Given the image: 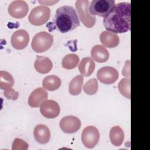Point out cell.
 <instances>
[{
  "mask_svg": "<svg viewBox=\"0 0 150 150\" xmlns=\"http://www.w3.org/2000/svg\"><path fill=\"white\" fill-rule=\"evenodd\" d=\"M83 82V77L82 75H78L74 77L69 83V93L73 96L79 95L81 91Z\"/></svg>",
  "mask_w": 150,
  "mask_h": 150,
  "instance_id": "44dd1931",
  "label": "cell"
},
{
  "mask_svg": "<svg viewBox=\"0 0 150 150\" xmlns=\"http://www.w3.org/2000/svg\"><path fill=\"white\" fill-rule=\"evenodd\" d=\"M14 84V79L12 76L6 71H0V88L6 90L12 88Z\"/></svg>",
  "mask_w": 150,
  "mask_h": 150,
  "instance_id": "603a6c76",
  "label": "cell"
},
{
  "mask_svg": "<svg viewBox=\"0 0 150 150\" xmlns=\"http://www.w3.org/2000/svg\"><path fill=\"white\" fill-rule=\"evenodd\" d=\"M100 139V133L98 129L93 125L86 127L81 134V141L87 148H93Z\"/></svg>",
  "mask_w": 150,
  "mask_h": 150,
  "instance_id": "52a82bcc",
  "label": "cell"
},
{
  "mask_svg": "<svg viewBox=\"0 0 150 150\" xmlns=\"http://www.w3.org/2000/svg\"><path fill=\"white\" fill-rule=\"evenodd\" d=\"M92 58L98 63H104L107 62L110 56V54L107 49L100 45L94 46L91 50Z\"/></svg>",
  "mask_w": 150,
  "mask_h": 150,
  "instance_id": "2e32d148",
  "label": "cell"
},
{
  "mask_svg": "<svg viewBox=\"0 0 150 150\" xmlns=\"http://www.w3.org/2000/svg\"><path fill=\"white\" fill-rule=\"evenodd\" d=\"M95 67L94 62L89 57L83 58L78 66L80 73L85 77L90 76L93 73Z\"/></svg>",
  "mask_w": 150,
  "mask_h": 150,
  "instance_id": "ac0fdd59",
  "label": "cell"
},
{
  "mask_svg": "<svg viewBox=\"0 0 150 150\" xmlns=\"http://www.w3.org/2000/svg\"><path fill=\"white\" fill-rule=\"evenodd\" d=\"M50 10L46 6H38L33 8L28 16L29 22L36 26L45 24L49 19Z\"/></svg>",
  "mask_w": 150,
  "mask_h": 150,
  "instance_id": "8992f818",
  "label": "cell"
},
{
  "mask_svg": "<svg viewBox=\"0 0 150 150\" xmlns=\"http://www.w3.org/2000/svg\"><path fill=\"white\" fill-rule=\"evenodd\" d=\"M88 6L89 1L87 0H77L76 2V8L81 22L86 27L90 28L95 25L96 18L89 13Z\"/></svg>",
  "mask_w": 150,
  "mask_h": 150,
  "instance_id": "5b68a950",
  "label": "cell"
},
{
  "mask_svg": "<svg viewBox=\"0 0 150 150\" xmlns=\"http://www.w3.org/2000/svg\"><path fill=\"white\" fill-rule=\"evenodd\" d=\"M118 88L121 94L127 98H130V79H122L118 84Z\"/></svg>",
  "mask_w": 150,
  "mask_h": 150,
  "instance_id": "cb8c5ba5",
  "label": "cell"
},
{
  "mask_svg": "<svg viewBox=\"0 0 150 150\" xmlns=\"http://www.w3.org/2000/svg\"><path fill=\"white\" fill-rule=\"evenodd\" d=\"M4 95L8 99L16 100L18 98L19 93L18 91H15L12 88H10L4 91Z\"/></svg>",
  "mask_w": 150,
  "mask_h": 150,
  "instance_id": "4316f807",
  "label": "cell"
},
{
  "mask_svg": "<svg viewBox=\"0 0 150 150\" xmlns=\"http://www.w3.org/2000/svg\"><path fill=\"white\" fill-rule=\"evenodd\" d=\"M53 23L57 30L64 33L78 27L80 21L76 9L72 6L64 5L57 9Z\"/></svg>",
  "mask_w": 150,
  "mask_h": 150,
  "instance_id": "7a4b0ae2",
  "label": "cell"
},
{
  "mask_svg": "<svg viewBox=\"0 0 150 150\" xmlns=\"http://www.w3.org/2000/svg\"><path fill=\"white\" fill-rule=\"evenodd\" d=\"M118 76V71L110 66L103 67L97 73V77L98 80L105 84H111L115 83Z\"/></svg>",
  "mask_w": 150,
  "mask_h": 150,
  "instance_id": "ba28073f",
  "label": "cell"
},
{
  "mask_svg": "<svg viewBox=\"0 0 150 150\" xmlns=\"http://www.w3.org/2000/svg\"><path fill=\"white\" fill-rule=\"evenodd\" d=\"M114 0H93L88 6V11L93 16L105 18L115 7Z\"/></svg>",
  "mask_w": 150,
  "mask_h": 150,
  "instance_id": "3957f363",
  "label": "cell"
},
{
  "mask_svg": "<svg viewBox=\"0 0 150 150\" xmlns=\"http://www.w3.org/2000/svg\"><path fill=\"white\" fill-rule=\"evenodd\" d=\"M60 111L58 103L52 100H46L40 105V111L47 118H54L59 115Z\"/></svg>",
  "mask_w": 150,
  "mask_h": 150,
  "instance_id": "8fae6325",
  "label": "cell"
},
{
  "mask_svg": "<svg viewBox=\"0 0 150 150\" xmlns=\"http://www.w3.org/2000/svg\"><path fill=\"white\" fill-rule=\"evenodd\" d=\"M98 82L96 79L93 78L88 80L83 86L84 91L88 95H93L98 91Z\"/></svg>",
  "mask_w": 150,
  "mask_h": 150,
  "instance_id": "d4e9b609",
  "label": "cell"
},
{
  "mask_svg": "<svg viewBox=\"0 0 150 150\" xmlns=\"http://www.w3.org/2000/svg\"><path fill=\"white\" fill-rule=\"evenodd\" d=\"M124 139V133L119 126H114L110 131V140L111 144L115 146L121 145Z\"/></svg>",
  "mask_w": 150,
  "mask_h": 150,
  "instance_id": "d6986e66",
  "label": "cell"
},
{
  "mask_svg": "<svg viewBox=\"0 0 150 150\" xmlns=\"http://www.w3.org/2000/svg\"><path fill=\"white\" fill-rule=\"evenodd\" d=\"M33 135L36 141L40 144H47L51 137L49 128L43 124H38L35 127Z\"/></svg>",
  "mask_w": 150,
  "mask_h": 150,
  "instance_id": "5bb4252c",
  "label": "cell"
},
{
  "mask_svg": "<svg viewBox=\"0 0 150 150\" xmlns=\"http://www.w3.org/2000/svg\"><path fill=\"white\" fill-rule=\"evenodd\" d=\"M53 37L49 33L43 31L36 33L33 38L31 46L37 53H42L47 50L52 45Z\"/></svg>",
  "mask_w": 150,
  "mask_h": 150,
  "instance_id": "277c9868",
  "label": "cell"
},
{
  "mask_svg": "<svg viewBox=\"0 0 150 150\" xmlns=\"http://www.w3.org/2000/svg\"><path fill=\"white\" fill-rule=\"evenodd\" d=\"M59 125L63 132L67 134H73L80 128L81 121L75 116L68 115L60 120Z\"/></svg>",
  "mask_w": 150,
  "mask_h": 150,
  "instance_id": "9c48e42d",
  "label": "cell"
},
{
  "mask_svg": "<svg viewBox=\"0 0 150 150\" xmlns=\"http://www.w3.org/2000/svg\"><path fill=\"white\" fill-rule=\"evenodd\" d=\"M60 79L55 75H50L44 78L42 85L45 89L49 91H54L58 89L61 86Z\"/></svg>",
  "mask_w": 150,
  "mask_h": 150,
  "instance_id": "ffe728a7",
  "label": "cell"
},
{
  "mask_svg": "<svg viewBox=\"0 0 150 150\" xmlns=\"http://www.w3.org/2000/svg\"><path fill=\"white\" fill-rule=\"evenodd\" d=\"M47 91L42 87H39L34 90L30 94L28 98V104L31 107H38L47 100Z\"/></svg>",
  "mask_w": 150,
  "mask_h": 150,
  "instance_id": "4fadbf2b",
  "label": "cell"
},
{
  "mask_svg": "<svg viewBox=\"0 0 150 150\" xmlns=\"http://www.w3.org/2000/svg\"><path fill=\"white\" fill-rule=\"evenodd\" d=\"M29 41L28 33L23 29H20L13 33L11 36L12 46L16 49L22 50L25 48Z\"/></svg>",
  "mask_w": 150,
  "mask_h": 150,
  "instance_id": "7c38bea8",
  "label": "cell"
},
{
  "mask_svg": "<svg viewBox=\"0 0 150 150\" xmlns=\"http://www.w3.org/2000/svg\"><path fill=\"white\" fill-rule=\"evenodd\" d=\"M79 62V57L77 54L71 53L66 55L62 62V67L66 69H73L75 68Z\"/></svg>",
  "mask_w": 150,
  "mask_h": 150,
  "instance_id": "7402d4cb",
  "label": "cell"
},
{
  "mask_svg": "<svg viewBox=\"0 0 150 150\" xmlns=\"http://www.w3.org/2000/svg\"><path fill=\"white\" fill-rule=\"evenodd\" d=\"M130 3L120 2L103 19V24L107 31L122 33L131 29Z\"/></svg>",
  "mask_w": 150,
  "mask_h": 150,
  "instance_id": "6da1fadb",
  "label": "cell"
},
{
  "mask_svg": "<svg viewBox=\"0 0 150 150\" xmlns=\"http://www.w3.org/2000/svg\"><path fill=\"white\" fill-rule=\"evenodd\" d=\"M34 67L38 72L42 74H46L52 70L53 63L47 57L36 56V59L34 63Z\"/></svg>",
  "mask_w": 150,
  "mask_h": 150,
  "instance_id": "e0dca14e",
  "label": "cell"
},
{
  "mask_svg": "<svg viewBox=\"0 0 150 150\" xmlns=\"http://www.w3.org/2000/svg\"><path fill=\"white\" fill-rule=\"evenodd\" d=\"M8 11L11 16L16 19H21L27 15L29 7L25 1L17 0L12 1L9 5Z\"/></svg>",
  "mask_w": 150,
  "mask_h": 150,
  "instance_id": "30bf717a",
  "label": "cell"
},
{
  "mask_svg": "<svg viewBox=\"0 0 150 150\" xmlns=\"http://www.w3.org/2000/svg\"><path fill=\"white\" fill-rule=\"evenodd\" d=\"M28 144L20 138H15L12 143V150H26L28 148Z\"/></svg>",
  "mask_w": 150,
  "mask_h": 150,
  "instance_id": "484cf974",
  "label": "cell"
},
{
  "mask_svg": "<svg viewBox=\"0 0 150 150\" xmlns=\"http://www.w3.org/2000/svg\"><path fill=\"white\" fill-rule=\"evenodd\" d=\"M100 40L103 46L108 48L115 47L118 45L120 42L119 36L117 34L107 30L101 33Z\"/></svg>",
  "mask_w": 150,
  "mask_h": 150,
  "instance_id": "9a60e30c",
  "label": "cell"
}]
</instances>
